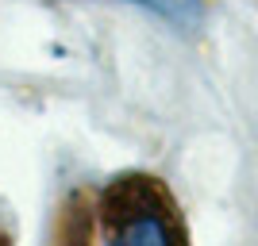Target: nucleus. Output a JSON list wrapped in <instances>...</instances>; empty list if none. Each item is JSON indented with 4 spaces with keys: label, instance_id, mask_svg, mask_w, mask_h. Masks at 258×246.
Wrapping results in <instances>:
<instances>
[{
    "label": "nucleus",
    "instance_id": "nucleus-1",
    "mask_svg": "<svg viewBox=\"0 0 258 246\" xmlns=\"http://www.w3.org/2000/svg\"><path fill=\"white\" fill-rule=\"evenodd\" d=\"M97 215V238L112 242H173L185 235L170 196L147 177H131L108 189Z\"/></svg>",
    "mask_w": 258,
    "mask_h": 246
}]
</instances>
